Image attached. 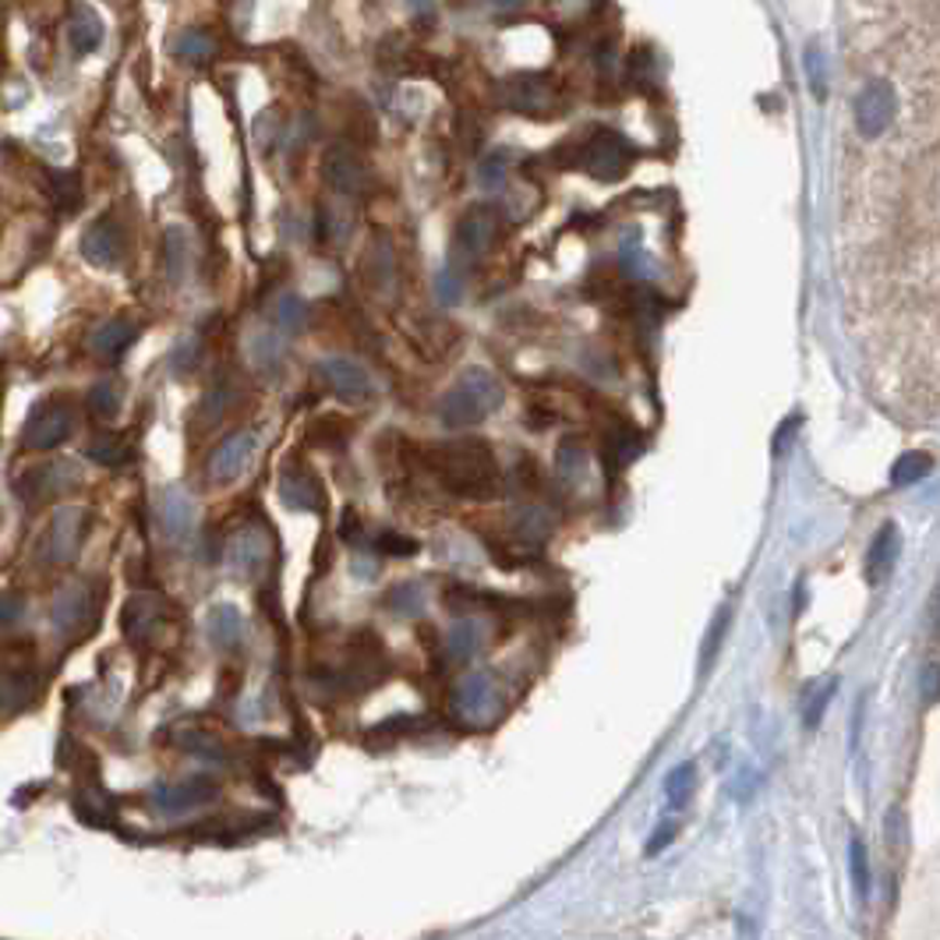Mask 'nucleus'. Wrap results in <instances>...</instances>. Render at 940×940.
I'll return each instance as SVG.
<instances>
[{
	"label": "nucleus",
	"instance_id": "obj_27",
	"mask_svg": "<svg viewBox=\"0 0 940 940\" xmlns=\"http://www.w3.org/2000/svg\"><path fill=\"white\" fill-rule=\"evenodd\" d=\"M664 799H669L672 809H683L689 803L693 789H697V768L686 760V764H675V768L664 774Z\"/></svg>",
	"mask_w": 940,
	"mask_h": 940
},
{
	"label": "nucleus",
	"instance_id": "obj_39",
	"mask_svg": "<svg viewBox=\"0 0 940 940\" xmlns=\"http://www.w3.org/2000/svg\"><path fill=\"white\" fill-rule=\"evenodd\" d=\"M849 866H852V884H856V894L866 899L870 894V859H866V849L859 838H852L849 845Z\"/></svg>",
	"mask_w": 940,
	"mask_h": 940
},
{
	"label": "nucleus",
	"instance_id": "obj_53",
	"mask_svg": "<svg viewBox=\"0 0 940 940\" xmlns=\"http://www.w3.org/2000/svg\"><path fill=\"white\" fill-rule=\"evenodd\" d=\"M439 294L445 297V301H456V277L450 269L442 272V280H439Z\"/></svg>",
	"mask_w": 940,
	"mask_h": 940
},
{
	"label": "nucleus",
	"instance_id": "obj_43",
	"mask_svg": "<svg viewBox=\"0 0 940 940\" xmlns=\"http://www.w3.org/2000/svg\"><path fill=\"white\" fill-rule=\"evenodd\" d=\"M834 693H838V683L831 679V683H823L820 689H817V697L806 704V729H817L820 721H823V711H828V704L834 700Z\"/></svg>",
	"mask_w": 940,
	"mask_h": 940
},
{
	"label": "nucleus",
	"instance_id": "obj_17",
	"mask_svg": "<svg viewBox=\"0 0 940 940\" xmlns=\"http://www.w3.org/2000/svg\"><path fill=\"white\" fill-rule=\"evenodd\" d=\"M93 612H96V601H93V590L85 584H71L64 587L61 595L53 598V630L61 636H75L85 626L93 623Z\"/></svg>",
	"mask_w": 940,
	"mask_h": 940
},
{
	"label": "nucleus",
	"instance_id": "obj_26",
	"mask_svg": "<svg viewBox=\"0 0 940 940\" xmlns=\"http://www.w3.org/2000/svg\"><path fill=\"white\" fill-rule=\"evenodd\" d=\"M99 42H103V22H99V14L89 8H78L75 19H71V47H75V53H93Z\"/></svg>",
	"mask_w": 940,
	"mask_h": 940
},
{
	"label": "nucleus",
	"instance_id": "obj_12",
	"mask_svg": "<svg viewBox=\"0 0 940 940\" xmlns=\"http://www.w3.org/2000/svg\"><path fill=\"white\" fill-rule=\"evenodd\" d=\"M82 530H85V513L78 505H61L50 520L47 530V559L53 566H68L75 562L78 548H82Z\"/></svg>",
	"mask_w": 940,
	"mask_h": 940
},
{
	"label": "nucleus",
	"instance_id": "obj_18",
	"mask_svg": "<svg viewBox=\"0 0 940 940\" xmlns=\"http://www.w3.org/2000/svg\"><path fill=\"white\" fill-rule=\"evenodd\" d=\"M36 697V672L28 664H4L0 669V715H14Z\"/></svg>",
	"mask_w": 940,
	"mask_h": 940
},
{
	"label": "nucleus",
	"instance_id": "obj_46",
	"mask_svg": "<svg viewBox=\"0 0 940 940\" xmlns=\"http://www.w3.org/2000/svg\"><path fill=\"white\" fill-rule=\"evenodd\" d=\"M375 548H379L382 556H414V552H417V541H414V538H403V534L386 530V534H379Z\"/></svg>",
	"mask_w": 940,
	"mask_h": 940
},
{
	"label": "nucleus",
	"instance_id": "obj_2",
	"mask_svg": "<svg viewBox=\"0 0 940 940\" xmlns=\"http://www.w3.org/2000/svg\"><path fill=\"white\" fill-rule=\"evenodd\" d=\"M505 400V389L491 371L471 368L450 386V393L439 403V422L445 428H474L481 425L488 414H496Z\"/></svg>",
	"mask_w": 940,
	"mask_h": 940
},
{
	"label": "nucleus",
	"instance_id": "obj_55",
	"mask_svg": "<svg viewBox=\"0 0 940 940\" xmlns=\"http://www.w3.org/2000/svg\"><path fill=\"white\" fill-rule=\"evenodd\" d=\"M502 4H505V8H513V4H520V0H502Z\"/></svg>",
	"mask_w": 940,
	"mask_h": 940
},
{
	"label": "nucleus",
	"instance_id": "obj_10",
	"mask_svg": "<svg viewBox=\"0 0 940 940\" xmlns=\"http://www.w3.org/2000/svg\"><path fill=\"white\" fill-rule=\"evenodd\" d=\"M315 375L322 379V386L332 396H340L346 403H365L371 396V375L351 357H322L315 365Z\"/></svg>",
	"mask_w": 940,
	"mask_h": 940
},
{
	"label": "nucleus",
	"instance_id": "obj_30",
	"mask_svg": "<svg viewBox=\"0 0 940 940\" xmlns=\"http://www.w3.org/2000/svg\"><path fill=\"white\" fill-rule=\"evenodd\" d=\"M425 587L411 581V584H396L393 590L386 595V609L396 612V615H422L425 612Z\"/></svg>",
	"mask_w": 940,
	"mask_h": 940
},
{
	"label": "nucleus",
	"instance_id": "obj_50",
	"mask_svg": "<svg viewBox=\"0 0 940 940\" xmlns=\"http://www.w3.org/2000/svg\"><path fill=\"white\" fill-rule=\"evenodd\" d=\"M505 181V159L502 156H491L488 163L481 167V184L485 187H502Z\"/></svg>",
	"mask_w": 940,
	"mask_h": 940
},
{
	"label": "nucleus",
	"instance_id": "obj_21",
	"mask_svg": "<svg viewBox=\"0 0 940 940\" xmlns=\"http://www.w3.org/2000/svg\"><path fill=\"white\" fill-rule=\"evenodd\" d=\"M227 559H230V566H234L241 576L258 573V570H263V562H266V538L255 527L237 530L234 538H230V545H227Z\"/></svg>",
	"mask_w": 940,
	"mask_h": 940
},
{
	"label": "nucleus",
	"instance_id": "obj_35",
	"mask_svg": "<svg viewBox=\"0 0 940 940\" xmlns=\"http://www.w3.org/2000/svg\"><path fill=\"white\" fill-rule=\"evenodd\" d=\"M187 272V237L181 227L167 230V277L170 283H181Z\"/></svg>",
	"mask_w": 940,
	"mask_h": 940
},
{
	"label": "nucleus",
	"instance_id": "obj_7",
	"mask_svg": "<svg viewBox=\"0 0 940 940\" xmlns=\"http://www.w3.org/2000/svg\"><path fill=\"white\" fill-rule=\"evenodd\" d=\"M71 431H75V411H71L64 400H42L39 407H33V414H28L22 442H25V450H33V453H50L61 442H68Z\"/></svg>",
	"mask_w": 940,
	"mask_h": 940
},
{
	"label": "nucleus",
	"instance_id": "obj_36",
	"mask_svg": "<svg viewBox=\"0 0 940 940\" xmlns=\"http://www.w3.org/2000/svg\"><path fill=\"white\" fill-rule=\"evenodd\" d=\"M181 746L187 749V754L202 757V760H227L223 743L216 740V735H209V732H195V729H187V732H181Z\"/></svg>",
	"mask_w": 940,
	"mask_h": 940
},
{
	"label": "nucleus",
	"instance_id": "obj_47",
	"mask_svg": "<svg viewBox=\"0 0 940 940\" xmlns=\"http://www.w3.org/2000/svg\"><path fill=\"white\" fill-rule=\"evenodd\" d=\"M53 192L68 209L78 206V178H71V173H53Z\"/></svg>",
	"mask_w": 940,
	"mask_h": 940
},
{
	"label": "nucleus",
	"instance_id": "obj_19",
	"mask_svg": "<svg viewBox=\"0 0 940 940\" xmlns=\"http://www.w3.org/2000/svg\"><path fill=\"white\" fill-rule=\"evenodd\" d=\"M899 556H902V534L894 524H884L877 530L870 552H866V581L870 584L884 581V576L894 570V562H899Z\"/></svg>",
	"mask_w": 940,
	"mask_h": 940
},
{
	"label": "nucleus",
	"instance_id": "obj_32",
	"mask_svg": "<svg viewBox=\"0 0 940 940\" xmlns=\"http://www.w3.org/2000/svg\"><path fill=\"white\" fill-rule=\"evenodd\" d=\"M729 623H732V609H729V605H721L718 615L711 619V626H707L704 644H700V672H707L715 664L718 650H721V640H725V633H729Z\"/></svg>",
	"mask_w": 940,
	"mask_h": 940
},
{
	"label": "nucleus",
	"instance_id": "obj_29",
	"mask_svg": "<svg viewBox=\"0 0 940 940\" xmlns=\"http://www.w3.org/2000/svg\"><path fill=\"white\" fill-rule=\"evenodd\" d=\"M121 403H124V389H121L118 379H103V382H96V386L89 389V411H93L96 417H103V422L118 417Z\"/></svg>",
	"mask_w": 940,
	"mask_h": 940
},
{
	"label": "nucleus",
	"instance_id": "obj_13",
	"mask_svg": "<svg viewBox=\"0 0 940 940\" xmlns=\"http://www.w3.org/2000/svg\"><path fill=\"white\" fill-rule=\"evenodd\" d=\"M252 456H255V436H252V431H234V436H227V439L212 450V456H209V477H212L216 485L237 481V477L248 471Z\"/></svg>",
	"mask_w": 940,
	"mask_h": 940
},
{
	"label": "nucleus",
	"instance_id": "obj_5",
	"mask_svg": "<svg viewBox=\"0 0 940 940\" xmlns=\"http://www.w3.org/2000/svg\"><path fill=\"white\" fill-rule=\"evenodd\" d=\"M502 711V697L491 675L485 672H471L467 679H460L453 697H450V715L460 721L464 729H485L499 718Z\"/></svg>",
	"mask_w": 940,
	"mask_h": 940
},
{
	"label": "nucleus",
	"instance_id": "obj_34",
	"mask_svg": "<svg viewBox=\"0 0 940 940\" xmlns=\"http://www.w3.org/2000/svg\"><path fill=\"white\" fill-rule=\"evenodd\" d=\"M513 527H516V538L524 545H538L552 534V520H548L545 510H524V513H516Z\"/></svg>",
	"mask_w": 940,
	"mask_h": 940
},
{
	"label": "nucleus",
	"instance_id": "obj_11",
	"mask_svg": "<svg viewBox=\"0 0 940 940\" xmlns=\"http://www.w3.org/2000/svg\"><path fill=\"white\" fill-rule=\"evenodd\" d=\"M322 178L340 195H365L368 192V167L351 146H329L322 152Z\"/></svg>",
	"mask_w": 940,
	"mask_h": 940
},
{
	"label": "nucleus",
	"instance_id": "obj_8",
	"mask_svg": "<svg viewBox=\"0 0 940 940\" xmlns=\"http://www.w3.org/2000/svg\"><path fill=\"white\" fill-rule=\"evenodd\" d=\"M78 481H82V474L71 460H47V464L22 474L19 496L28 505H42V502H53L57 496H64V491H71Z\"/></svg>",
	"mask_w": 940,
	"mask_h": 940
},
{
	"label": "nucleus",
	"instance_id": "obj_40",
	"mask_svg": "<svg viewBox=\"0 0 940 940\" xmlns=\"http://www.w3.org/2000/svg\"><path fill=\"white\" fill-rule=\"evenodd\" d=\"M305 315H308V308H305V301H301V297H294V294L280 297V305H277V326H280L283 332H301V329H305Z\"/></svg>",
	"mask_w": 940,
	"mask_h": 940
},
{
	"label": "nucleus",
	"instance_id": "obj_54",
	"mask_svg": "<svg viewBox=\"0 0 940 940\" xmlns=\"http://www.w3.org/2000/svg\"><path fill=\"white\" fill-rule=\"evenodd\" d=\"M411 8H414L417 14H428V11H431V0H411Z\"/></svg>",
	"mask_w": 940,
	"mask_h": 940
},
{
	"label": "nucleus",
	"instance_id": "obj_33",
	"mask_svg": "<svg viewBox=\"0 0 940 940\" xmlns=\"http://www.w3.org/2000/svg\"><path fill=\"white\" fill-rule=\"evenodd\" d=\"M927 474H930V456H927V453H905V456L894 460L891 485H894V488H908V485L923 481Z\"/></svg>",
	"mask_w": 940,
	"mask_h": 940
},
{
	"label": "nucleus",
	"instance_id": "obj_20",
	"mask_svg": "<svg viewBox=\"0 0 940 940\" xmlns=\"http://www.w3.org/2000/svg\"><path fill=\"white\" fill-rule=\"evenodd\" d=\"M159 520H163V530L170 541H184L195 527V505L184 496L181 488H167L163 502H159Z\"/></svg>",
	"mask_w": 940,
	"mask_h": 940
},
{
	"label": "nucleus",
	"instance_id": "obj_31",
	"mask_svg": "<svg viewBox=\"0 0 940 940\" xmlns=\"http://www.w3.org/2000/svg\"><path fill=\"white\" fill-rule=\"evenodd\" d=\"M605 456L612 460V467H626L640 456V436L633 428H615L609 439H605Z\"/></svg>",
	"mask_w": 940,
	"mask_h": 940
},
{
	"label": "nucleus",
	"instance_id": "obj_42",
	"mask_svg": "<svg viewBox=\"0 0 940 940\" xmlns=\"http://www.w3.org/2000/svg\"><path fill=\"white\" fill-rule=\"evenodd\" d=\"M371 283L382 286V291L393 283V252H389V241H375L371 248Z\"/></svg>",
	"mask_w": 940,
	"mask_h": 940
},
{
	"label": "nucleus",
	"instance_id": "obj_49",
	"mask_svg": "<svg viewBox=\"0 0 940 940\" xmlns=\"http://www.w3.org/2000/svg\"><path fill=\"white\" fill-rule=\"evenodd\" d=\"M227 400H230V389H227V386H216L212 393H209V400H206V422H209V425L220 422V414L227 411Z\"/></svg>",
	"mask_w": 940,
	"mask_h": 940
},
{
	"label": "nucleus",
	"instance_id": "obj_3",
	"mask_svg": "<svg viewBox=\"0 0 940 940\" xmlns=\"http://www.w3.org/2000/svg\"><path fill=\"white\" fill-rule=\"evenodd\" d=\"M496 103L502 110L524 113V118L548 121V118H556V113H559L562 96L552 85V78H545V75H513V78L499 82Z\"/></svg>",
	"mask_w": 940,
	"mask_h": 940
},
{
	"label": "nucleus",
	"instance_id": "obj_52",
	"mask_svg": "<svg viewBox=\"0 0 940 940\" xmlns=\"http://www.w3.org/2000/svg\"><path fill=\"white\" fill-rule=\"evenodd\" d=\"M22 615V601L19 598H0V623H14Z\"/></svg>",
	"mask_w": 940,
	"mask_h": 940
},
{
	"label": "nucleus",
	"instance_id": "obj_15",
	"mask_svg": "<svg viewBox=\"0 0 940 940\" xmlns=\"http://www.w3.org/2000/svg\"><path fill=\"white\" fill-rule=\"evenodd\" d=\"M82 255L85 263H93L96 269H113L124 255V234L121 223L113 216H99V220L82 234Z\"/></svg>",
	"mask_w": 940,
	"mask_h": 940
},
{
	"label": "nucleus",
	"instance_id": "obj_6",
	"mask_svg": "<svg viewBox=\"0 0 940 940\" xmlns=\"http://www.w3.org/2000/svg\"><path fill=\"white\" fill-rule=\"evenodd\" d=\"M899 118V89L888 78L866 82L852 99V121H856L859 138H880Z\"/></svg>",
	"mask_w": 940,
	"mask_h": 940
},
{
	"label": "nucleus",
	"instance_id": "obj_44",
	"mask_svg": "<svg viewBox=\"0 0 940 940\" xmlns=\"http://www.w3.org/2000/svg\"><path fill=\"white\" fill-rule=\"evenodd\" d=\"M414 729H422V718H414V715H396V718L382 721V725H375V729H371V740H396V735L414 732Z\"/></svg>",
	"mask_w": 940,
	"mask_h": 940
},
{
	"label": "nucleus",
	"instance_id": "obj_45",
	"mask_svg": "<svg viewBox=\"0 0 940 940\" xmlns=\"http://www.w3.org/2000/svg\"><path fill=\"white\" fill-rule=\"evenodd\" d=\"M799 428H803V417H799V414H792V417H785L782 425H778L774 439H771L774 456H785V453H789V445L795 442V436H799Z\"/></svg>",
	"mask_w": 940,
	"mask_h": 940
},
{
	"label": "nucleus",
	"instance_id": "obj_16",
	"mask_svg": "<svg viewBox=\"0 0 940 940\" xmlns=\"http://www.w3.org/2000/svg\"><path fill=\"white\" fill-rule=\"evenodd\" d=\"M216 792H220V785H216L209 774H195V778H184V782L159 785L152 792V806L163 809V814H187V809L216 799Z\"/></svg>",
	"mask_w": 940,
	"mask_h": 940
},
{
	"label": "nucleus",
	"instance_id": "obj_9",
	"mask_svg": "<svg viewBox=\"0 0 940 940\" xmlns=\"http://www.w3.org/2000/svg\"><path fill=\"white\" fill-rule=\"evenodd\" d=\"M499 209L491 206H471L464 212V220L456 227V252L467 266L491 252V244L499 241Z\"/></svg>",
	"mask_w": 940,
	"mask_h": 940
},
{
	"label": "nucleus",
	"instance_id": "obj_23",
	"mask_svg": "<svg viewBox=\"0 0 940 940\" xmlns=\"http://www.w3.org/2000/svg\"><path fill=\"white\" fill-rule=\"evenodd\" d=\"M135 337H138V329H135L132 322H124V318H110V322H103V326L93 332L89 346H93L99 357L113 361V357H121L127 346L135 343Z\"/></svg>",
	"mask_w": 940,
	"mask_h": 940
},
{
	"label": "nucleus",
	"instance_id": "obj_38",
	"mask_svg": "<svg viewBox=\"0 0 940 940\" xmlns=\"http://www.w3.org/2000/svg\"><path fill=\"white\" fill-rule=\"evenodd\" d=\"M178 53H181V61H187V64H206V61H212L216 42L206 33H184L181 42H178Z\"/></svg>",
	"mask_w": 940,
	"mask_h": 940
},
{
	"label": "nucleus",
	"instance_id": "obj_24",
	"mask_svg": "<svg viewBox=\"0 0 940 940\" xmlns=\"http://www.w3.org/2000/svg\"><path fill=\"white\" fill-rule=\"evenodd\" d=\"M209 636L220 650H234L244 640V619L234 605H216L209 612Z\"/></svg>",
	"mask_w": 940,
	"mask_h": 940
},
{
	"label": "nucleus",
	"instance_id": "obj_1",
	"mask_svg": "<svg viewBox=\"0 0 940 940\" xmlns=\"http://www.w3.org/2000/svg\"><path fill=\"white\" fill-rule=\"evenodd\" d=\"M428 464L436 471L439 485L460 499L485 502V499H496L502 488L496 453H491V445L485 439H453V442L431 445Z\"/></svg>",
	"mask_w": 940,
	"mask_h": 940
},
{
	"label": "nucleus",
	"instance_id": "obj_4",
	"mask_svg": "<svg viewBox=\"0 0 940 940\" xmlns=\"http://www.w3.org/2000/svg\"><path fill=\"white\" fill-rule=\"evenodd\" d=\"M633 163V149L623 135L615 132H595L584 146H573V163L570 167H584L595 181L615 184L626 178V170Z\"/></svg>",
	"mask_w": 940,
	"mask_h": 940
},
{
	"label": "nucleus",
	"instance_id": "obj_51",
	"mask_svg": "<svg viewBox=\"0 0 940 940\" xmlns=\"http://www.w3.org/2000/svg\"><path fill=\"white\" fill-rule=\"evenodd\" d=\"M919 693H923V700H927V704H933V700H937V661H927V664H923Z\"/></svg>",
	"mask_w": 940,
	"mask_h": 940
},
{
	"label": "nucleus",
	"instance_id": "obj_48",
	"mask_svg": "<svg viewBox=\"0 0 940 940\" xmlns=\"http://www.w3.org/2000/svg\"><path fill=\"white\" fill-rule=\"evenodd\" d=\"M675 834H679V828H675V823H672V820H664V823H661V828H658L655 834H650V838H647V845H644V852H647V856H658V852H661V849H669V845L675 842Z\"/></svg>",
	"mask_w": 940,
	"mask_h": 940
},
{
	"label": "nucleus",
	"instance_id": "obj_22",
	"mask_svg": "<svg viewBox=\"0 0 940 940\" xmlns=\"http://www.w3.org/2000/svg\"><path fill=\"white\" fill-rule=\"evenodd\" d=\"M280 496L291 510H322V488L305 467H286L280 481Z\"/></svg>",
	"mask_w": 940,
	"mask_h": 940
},
{
	"label": "nucleus",
	"instance_id": "obj_14",
	"mask_svg": "<svg viewBox=\"0 0 940 940\" xmlns=\"http://www.w3.org/2000/svg\"><path fill=\"white\" fill-rule=\"evenodd\" d=\"M163 623H167V605L159 601V598H152V595L127 598L124 612H121V630H124V636H127V640H132L135 647L149 644L152 636L163 630Z\"/></svg>",
	"mask_w": 940,
	"mask_h": 940
},
{
	"label": "nucleus",
	"instance_id": "obj_37",
	"mask_svg": "<svg viewBox=\"0 0 940 940\" xmlns=\"http://www.w3.org/2000/svg\"><path fill=\"white\" fill-rule=\"evenodd\" d=\"M587 471V453H584V442L581 439H562L559 442V474L576 481Z\"/></svg>",
	"mask_w": 940,
	"mask_h": 940
},
{
	"label": "nucleus",
	"instance_id": "obj_28",
	"mask_svg": "<svg viewBox=\"0 0 940 940\" xmlns=\"http://www.w3.org/2000/svg\"><path fill=\"white\" fill-rule=\"evenodd\" d=\"M85 456L96 460V464H103V467H118V464H124L127 456H132V450H127V442L121 436L103 431V436H96L89 445H85Z\"/></svg>",
	"mask_w": 940,
	"mask_h": 940
},
{
	"label": "nucleus",
	"instance_id": "obj_41",
	"mask_svg": "<svg viewBox=\"0 0 940 940\" xmlns=\"http://www.w3.org/2000/svg\"><path fill=\"white\" fill-rule=\"evenodd\" d=\"M806 75H809V89H814L817 99L828 96V68H823L820 42H809V50H806Z\"/></svg>",
	"mask_w": 940,
	"mask_h": 940
},
{
	"label": "nucleus",
	"instance_id": "obj_25",
	"mask_svg": "<svg viewBox=\"0 0 940 940\" xmlns=\"http://www.w3.org/2000/svg\"><path fill=\"white\" fill-rule=\"evenodd\" d=\"M481 647H485V626L474 623V619H464V623H456L445 633V650L456 661H471Z\"/></svg>",
	"mask_w": 940,
	"mask_h": 940
}]
</instances>
